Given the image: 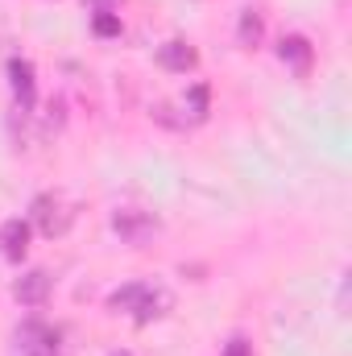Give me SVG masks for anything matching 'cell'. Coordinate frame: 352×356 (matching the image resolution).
<instances>
[{"label": "cell", "instance_id": "9", "mask_svg": "<svg viewBox=\"0 0 352 356\" xmlns=\"http://www.w3.org/2000/svg\"><path fill=\"white\" fill-rule=\"evenodd\" d=\"M262 33H265L262 13H257V8H245V13H241V25H237L241 46H257V42H262Z\"/></svg>", "mask_w": 352, "mask_h": 356}, {"label": "cell", "instance_id": "4", "mask_svg": "<svg viewBox=\"0 0 352 356\" xmlns=\"http://www.w3.org/2000/svg\"><path fill=\"white\" fill-rule=\"evenodd\" d=\"M13 298H17L21 307H42V302L50 298V273H46V269L21 273V277L13 282Z\"/></svg>", "mask_w": 352, "mask_h": 356}, {"label": "cell", "instance_id": "2", "mask_svg": "<svg viewBox=\"0 0 352 356\" xmlns=\"http://www.w3.org/2000/svg\"><path fill=\"white\" fill-rule=\"evenodd\" d=\"M29 216H33V224H38L46 236H63V232L71 228V220H75V211L67 207V199H63V195H50V191L33 199Z\"/></svg>", "mask_w": 352, "mask_h": 356}, {"label": "cell", "instance_id": "13", "mask_svg": "<svg viewBox=\"0 0 352 356\" xmlns=\"http://www.w3.org/2000/svg\"><path fill=\"white\" fill-rule=\"evenodd\" d=\"M112 356H133V353H125V348H120V353H112Z\"/></svg>", "mask_w": 352, "mask_h": 356}, {"label": "cell", "instance_id": "6", "mask_svg": "<svg viewBox=\"0 0 352 356\" xmlns=\"http://www.w3.org/2000/svg\"><path fill=\"white\" fill-rule=\"evenodd\" d=\"M158 63H162L166 71H182V75H186V71H191V67L199 63V54H195V50H191L186 42H178V38H175V42L158 46Z\"/></svg>", "mask_w": 352, "mask_h": 356}, {"label": "cell", "instance_id": "7", "mask_svg": "<svg viewBox=\"0 0 352 356\" xmlns=\"http://www.w3.org/2000/svg\"><path fill=\"white\" fill-rule=\"evenodd\" d=\"M278 58H282V63H290V67L303 75V71L311 67V42H307V38H298V33H290V38H282V42H278Z\"/></svg>", "mask_w": 352, "mask_h": 356}, {"label": "cell", "instance_id": "10", "mask_svg": "<svg viewBox=\"0 0 352 356\" xmlns=\"http://www.w3.org/2000/svg\"><path fill=\"white\" fill-rule=\"evenodd\" d=\"M220 356H253V344L245 340V336H232L228 344H224V353Z\"/></svg>", "mask_w": 352, "mask_h": 356}, {"label": "cell", "instance_id": "12", "mask_svg": "<svg viewBox=\"0 0 352 356\" xmlns=\"http://www.w3.org/2000/svg\"><path fill=\"white\" fill-rule=\"evenodd\" d=\"M21 356H54V353H21Z\"/></svg>", "mask_w": 352, "mask_h": 356}, {"label": "cell", "instance_id": "1", "mask_svg": "<svg viewBox=\"0 0 352 356\" xmlns=\"http://www.w3.org/2000/svg\"><path fill=\"white\" fill-rule=\"evenodd\" d=\"M108 307H112L116 315L125 311V315H133L137 323H150V319H162V315L170 311V294L158 290V286H145V282H129V286L112 290Z\"/></svg>", "mask_w": 352, "mask_h": 356}, {"label": "cell", "instance_id": "8", "mask_svg": "<svg viewBox=\"0 0 352 356\" xmlns=\"http://www.w3.org/2000/svg\"><path fill=\"white\" fill-rule=\"evenodd\" d=\"M8 83H13V95L29 108L33 104V67L25 63V58H13L8 63Z\"/></svg>", "mask_w": 352, "mask_h": 356}, {"label": "cell", "instance_id": "11", "mask_svg": "<svg viewBox=\"0 0 352 356\" xmlns=\"http://www.w3.org/2000/svg\"><path fill=\"white\" fill-rule=\"evenodd\" d=\"M95 33H120V21L108 13H95Z\"/></svg>", "mask_w": 352, "mask_h": 356}, {"label": "cell", "instance_id": "3", "mask_svg": "<svg viewBox=\"0 0 352 356\" xmlns=\"http://www.w3.org/2000/svg\"><path fill=\"white\" fill-rule=\"evenodd\" d=\"M112 232L129 245H145L158 232V216L145 211V207H116L112 211Z\"/></svg>", "mask_w": 352, "mask_h": 356}, {"label": "cell", "instance_id": "5", "mask_svg": "<svg viewBox=\"0 0 352 356\" xmlns=\"http://www.w3.org/2000/svg\"><path fill=\"white\" fill-rule=\"evenodd\" d=\"M0 249H4L8 261H21V257L29 253V224H25L21 216H13V220L0 224Z\"/></svg>", "mask_w": 352, "mask_h": 356}]
</instances>
